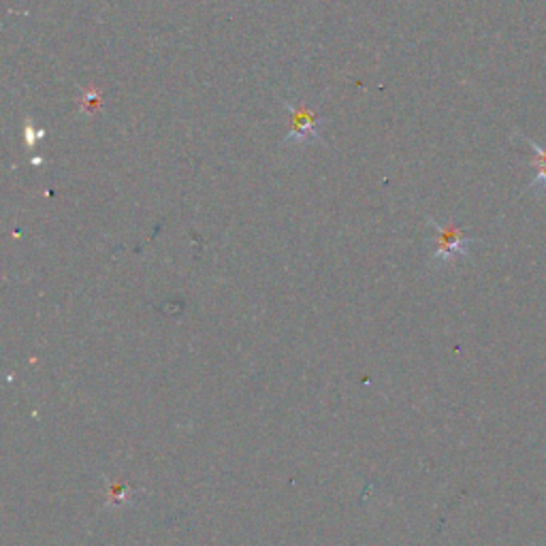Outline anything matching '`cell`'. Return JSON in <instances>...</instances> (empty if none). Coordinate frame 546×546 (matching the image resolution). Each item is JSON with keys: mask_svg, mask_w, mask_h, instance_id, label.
I'll return each mask as SVG.
<instances>
[{"mask_svg": "<svg viewBox=\"0 0 546 546\" xmlns=\"http://www.w3.org/2000/svg\"><path fill=\"white\" fill-rule=\"evenodd\" d=\"M429 227L436 231V248H433L431 263L433 265H448L455 263L461 256L470 254V246L476 242L474 237L465 235L455 222L440 224L429 218Z\"/></svg>", "mask_w": 546, "mask_h": 546, "instance_id": "1", "label": "cell"}, {"mask_svg": "<svg viewBox=\"0 0 546 546\" xmlns=\"http://www.w3.org/2000/svg\"><path fill=\"white\" fill-rule=\"evenodd\" d=\"M288 111H291V131H288V137L284 143H312L320 139L318 131V116L312 114L308 107H293L286 105Z\"/></svg>", "mask_w": 546, "mask_h": 546, "instance_id": "2", "label": "cell"}, {"mask_svg": "<svg viewBox=\"0 0 546 546\" xmlns=\"http://www.w3.org/2000/svg\"><path fill=\"white\" fill-rule=\"evenodd\" d=\"M517 137L523 139V141L527 143V146H529V150L534 152L532 165L538 169V171H536V178L532 180V184H529L527 192H536V190L540 192V190H546V146H540V143L532 141V139L525 137V135H519V133H517Z\"/></svg>", "mask_w": 546, "mask_h": 546, "instance_id": "3", "label": "cell"}, {"mask_svg": "<svg viewBox=\"0 0 546 546\" xmlns=\"http://www.w3.org/2000/svg\"><path fill=\"white\" fill-rule=\"evenodd\" d=\"M99 103H101V94H99V90H88L86 94H84V114H94V109L96 107H99Z\"/></svg>", "mask_w": 546, "mask_h": 546, "instance_id": "4", "label": "cell"}]
</instances>
